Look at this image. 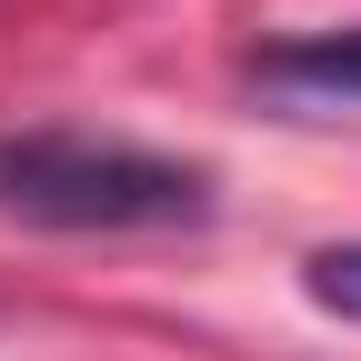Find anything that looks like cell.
<instances>
[{"mask_svg": "<svg viewBox=\"0 0 361 361\" xmlns=\"http://www.w3.org/2000/svg\"><path fill=\"white\" fill-rule=\"evenodd\" d=\"M0 211L30 231H191L211 171L101 130H0Z\"/></svg>", "mask_w": 361, "mask_h": 361, "instance_id": "1", "label": "cell"}, {"mask_svg": "<svg viewBox=\"0 0 361 361\" xmlns=\"http://www.w3.org/2000/svg\"><path fill=\"white\" fill-rule=\"evenodd\" d=\"M251 80L281 90V101H361V20L261 40V51H251Z\"/></svg>", "mask_w": 361, "mask_h": 361, "instance_id": "2", "label": "cell"}, {"mask_svg": "<svg viewBox=\"0 0 361 361\" xmlns=\"http://www.w3.org/2000/svg\"><path fill=\"white\" fill-rule=\"evenodd\" d=\"M301 291L331 311V322H361V241H331V251H311L301 261Z\"/></svg>", "mask_w": 361, "mask_h": 361, "instance_id": "3", "label": "cell"}]
</instances>
